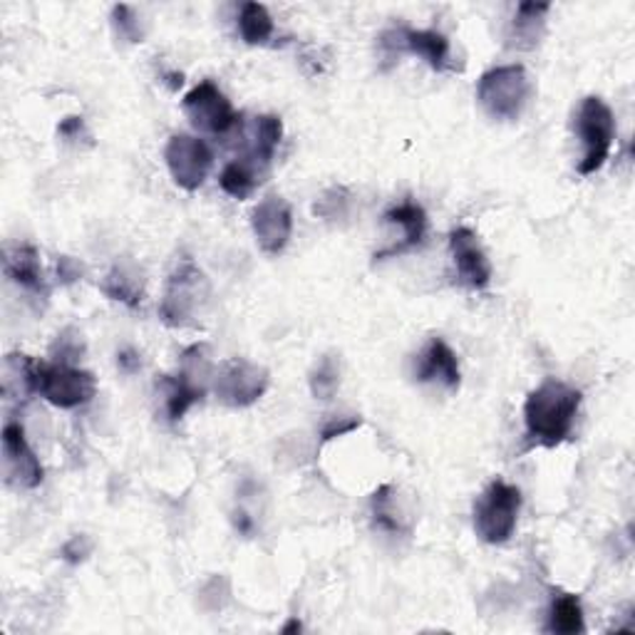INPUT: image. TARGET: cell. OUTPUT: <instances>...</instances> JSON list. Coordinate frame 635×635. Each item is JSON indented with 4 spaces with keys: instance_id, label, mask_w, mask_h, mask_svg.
<instances>
[{
    "instance_id": "1",
    "label": "cell",
    "mask_w": 635,
    "mask_h": 635,
    "mask_svg": "<svg viewBox=\"0 0 635 635\" xmlns=\"http://www.w3.org/2000/svg\"><path fill=\"white\" fill-rule=\"evenodd\" d=\"M581 390L549 378L532 390L524 403L526 440L532 445L554 449L569 440L581 407Z\"/></svg>"
},
{
    "instance_id": "2",
    "label": "cell",
    "mask_w": 635,
    "mask_h": 635,
    "mask_svg": "<svg viewBox=\"0 0 635 635\" xmlns=\"http://www.w3.org/2000/svg\"><path fill=\"white\" fill-rule=\"evenodd\" d=\"M23 378L28 393L46 397L60 410H75L90 403L98 395V380L92 372L65 363H38L28 355H21Z\"/></svg>"
},
{
    "instance_id": "3",
    "label": "cell",
    "mask_w": 635,
    "mask_h": 635,
    "mask_svg": "<svg viewBox=\"0 0 635 635\" xmlns=\"http://www.w3.org/2000/svg\"><path fill=\"white\" fill-rule=\"evenodd\" d=\"M529 98H532V82H529L524 65L486 69L477 87V100L494 119H519Z\"/></svg>"
},
{
    "instance_id": "4",
    "label": "cell",
    "mask_w": 635,
    "mask_h": 635,
    "mask_svg": "<svg viewBox=\"0 0 635 635\" xmlns=\"http://www.w3.org/2000/svg\"><path fill=\"white\" fill-rule=\"evenodd\" d=\"M521 511L519 486L494 480L474 504V532L484 544H507L517 529Z\"/></svg>"
},
{
    "instance_id": "5",
    "label": "cell",
    "mask_w": 635,
    "mask_h": 635,
    "mask_svg": "<svg viewBox=\"0 0 635 635\" xmlns=\"http://www.w3.org/2000/svg\"><path fill=\"white\" fill-rule=\"evenodd\" d=\"M576 129L581 142H584V160L579 162V174L581 177H590V174L604 169L613 150L615 117L611 107L596 94L584 98L576 115Z\"/></svg>"
},
{
    "instance_id": "6",
    "label": "cell",
    "mask_w": 635,
    "mask_h": 635,
    "mask_svg": "<svg viewBox=\"0 0 635 635\" xmlns=\"http://www.w3.org/2000/svg\"><path fill=\"white\" fill-rule=\"evenodd\" d=\"M208 295V281L202 268L194 261L185 258L174 268L172 276L164 285V295L160 303V318L172 328L187 326L191 318L196 316V310L202 308V303Z\"/></svg>"
},
{
    "instance_id": "7",
    "label": "cell",
    "mask_w": 635,
    "mask_h": 635,
    "mask_svg": "<svg viewBox=\"0 0 635 635\" xmlns=\"http://www.w3.org/2000/svg\"><path fill=\"white\" fill-rule=\"evenodd\" d=\"M164 162L172 174L174 185L185 191H196L212 172L214 154L204 139L191 135H174L164 150Z\"/></svg>"
},
{
    "instance_id": "8",
    "label": "cell",
    "mask_w": 635,
    "mask_h": 635,
    "mask_svg": "<svg viewBox=\"0 0 635 635\" xmlns=\"http://www.w3.org/2000/svg\"><path fill=\"white\" fill-rule=\"evenodd\" d=\"M268 370L264 365H256L243 358L226 360L216 372L214 390L224 405L229 407H249L256 399L264 397L268 390Z\"/></svg>"
},
{
    "instance_id": "9",
    "label": "cell",
    "mask_w": 635,
    "mask_h": 635,
    "mask_svg": "<svg viewBox=\"0 0 635 635\" xmlns=\"http://www.w3.org/2000/svg\"><path fill=\"white\" fill-rule=\"evenodd\" d=\"M380 46L390 52V58L399 52L422 58L434 73H447V69H459L452 60V48L445 35L437 30H412V28H395L380 35Z\"/></svg>"
},
{
    "instance_id": "10",
    "label": "cell",
    "mask_w": 635,
    "mask_h": 635,
    "mask_svg": "<svg viewBox=\"0 0 635 635\" xmlns=\"http://www.w3.org/2000/svg\"><path fill=\"white\" fill-rule=\"evenodd\" d=\"M181 107L191 125L208 135H226L239 119L229 98L212 80L199 82L194 90H189L181 100Z\"/></svg>"
},
{
    "instance_id": "11",
    "label": "cell",
    "mask_w": 635,
    "mask_h": 635,
    "mask_svg": "<svg viewBox=\"0 0 635 635\" xmlns=\"http://www.w3.org/2000/svg\"><path fill=\"white\" fill-rule=\"evenodd\" d=\"M251 229H254L261 251L268 256H278L289 246L293 233L291 206L281 196H266L251 214Z\"/></svg>"
},
{
    "instance_id": "12",
    "label": "cell",
    "mask_w": 635,
    "mask_h": 635,
    "mask_svg": "<svg viewBox=\"0 0 635 635\" xmlns=\"http://www.w3.org/2000/svg\"><path fill=\"white\" fill-rule=\"evenodd\" d=\"M3 462L8 482L17 490H35L42 482V465L25 440V430L17 420H8L3 428Z\"/></svg>"
},
{
    "instance_id": "13",
    "label": "cell",
    "mask_w": 635,
    "mask_h": 635,
    "mask_svg": "<svg viewBox=\"0 0 635 635\" xmlns=\"http://www.w3.org/2000/svg\"><path fill=\"white\" fill-rule=\"evenodd\" d=\"M449 251L452 261H455L459 283L472 291H482L492 281V264L486 258L484 249L477 241V233L467 226H457L449 233Z\"/></svg>"
},
{
    "instance_id": "14",
    "label": "cell",
    "mask_w": 635,
    "mask_h": 635,
    "mask_svg": "<svg viewBox=\"0 0 635 635\" xmlns=\"http://www.w3.org/2000/svg\"><path fill=\"white\" fill-rule=\"evenodd\" d=\"M385 221L397 226L403 237H399V241L393 243V246L378 251L376 261H385V258H393L399 254H407V251L420 246L424 237H428V214H424V208L417 202H412V199H405V202H399L393 208H388Z\"/></svg>"
},
{
    "instance_id": "15",
    "label": "cell",
    "mask_w": 635,
    "mask_h": 635,
    "mask_svg": "<svg viewBox=\"0 0 635 635\" xmlns=\"http://www.w3.org/2000/svg\"><path fill=\"white\" fill-rule=\"evenodd\" d=\"M415 380L417 382H440L447 390H457L462 382V372H459L457 353L442 341V338H432L428 347L420 353L415 365Z\"/></svg>"
},
{
    "instance_id": "16",
    "label": "cell",
    "mask_w": 635,
    "mask_h": 635,
    "mask_svg": "<svg viewBox=\"0 0 635 635\" xmlns=\"http://www.w3.org/2000/svg\"><path fill=\"white\" fill-rule=\"evenodd\" d=\"M5 276L38 299H48L50 289L40 266V254L30 243H17L5 251Z\"/></svg>"
},
{
    "instance_id": "17",
    "label": "cell",
    "mask_w": 635,
    "mask_h": 635,
    "mask_svg": "<svg viewBox=\"0 0 635 635\" xmlns=\"http://www.w3.org/2000/svg\"><path fill=\"white\" fill-rule=\"evenodd\" d=\"M162 390H164V407H167V415L172 422H179L191 407L202 403L204 397V385L196 382L194 376H189L187 370H181L179 376H164L162 378Z\"/></svg>"
},
{
    "instance_id": "18",
    "label": "cell",
    "mask_w": 635,
    "mask_h": 635,
    "mask_svg": "<svg viewBox=\"0 0 635 635\" xmlns=\"http://www.w3.org/2000/svg\"><path fill=\"white\" fill-rule=\"evenodd\" d=\"M283 139V122L276 115H258L254 119V135H251V150L246 154L249 162L256 167L268 169L271 167L278 144Z\"/></svg>"
},
{
    "instance_id": "19",
    "label": "cell",
    "mask_w": 635,
    "mask_h": 635,
    "mask_svg": "<svg viewBox=\"0 0 635 635\" xmlns=\"http://www.w3.org/2000/svg\"><path fill=\"white\" fill-rule=\"evenodd\" d=\"M549 11V3H521L517 8L515 23H511V40H515L517 48L532 50L538 46L546 25L544 17Z\"/></svg>"
},
{
    "instance_id": "20",
    "label": "cell",
    "mask_w": 635,
    "mask_h": 635,
    "mask_svg": "<svg viewBox=\"0 0 635 635\" xmlns=\"http://www.w3.org/2000/svg\"><path fill=\"white\" fill-rule=\"evenodd\" d=\"M264 174L266 172L256 167L254 162H249L246 156H241V160H233L226 164L219 181H221V189L229 196L249 199L261 185V177H264Z\"/></svg>"
},
{
    "instance_id": "21",
    "label": "cell",
    "mask_w": 635,
    "mask_h": 635,
    "mask_svg": "<svg viewBox=\"0 0 635 635\" xmlns=\"http://www.w3.org/2000/svg\"><path fill=\"white\" fill-rule=\"evenodd\" d=\"M546 631L561 633V635H576L586 631L584 623V608H581L579 596L573 594H554L549 625Z\"/></svg>"
},
{
    "instance_id": "22",
    "label": "cell",
    "mask_w": 635,
    "mask_h": 635,
    "mask_svg": "<svg viewBox=\"0 0 635 635\" xmlns=\"http://www.w3.org/2000/svg\"><path fill=\"white\" fill-rule=\"evenodd\" d=\"M239 33L246 46H264L274 35V17L261 3L241 5L239 13Z\"/></svg>"
},
{
    "instance_id": "23",
    "label": "cell",
    "mask_w": 635,
    "mask_h": 635,
    "mask_svg": "<svg viewBox=\"0 0 635 635\" xmlns=\"http://www.w3.org/2000/svg\"><path fill=\"white\" fill-rule=\"evenodd\" d=\"M100 289L107 299L125 303L129 308H137L139 303H142V285H139L137 276L127 274L122 266H115L107 276H104Z\"/></svg>"
},
{
    "instance_id": "24",
    "label": "cell",
    "mask_w": 635,
    "mask_h": 635,
    "mask_svg": "<svg viewBox=\"0 0 635 635\" xmlns=\"http://www.w3.org/2000/svg\"><path fill=\"white\" fill-rule=\"evenodd\" d=\"M308 385L316 399H330L338 393V385H341V365H338L333 355H323L318 360V365L310 372Z\"/></svg>"
},
{
    "instance_id": "25",
    "label": "cell",
    "mask_w": 635,
    "mask_h": 635,
    "mask_svg": "<svg viewBox=\"0 0 635 635\" xmlns=\"http://www.w3.org/2000/svg\"><path fill=\"white\" fill-rule=\"evenodd\" d=\"M112 25H115L119 38H125L127 42H142L144 40L142 21H139L135 8H129V5L112 8Z\"/></svg>"
},
{
    "instance_id": "26",
    "label": "cell",
    "mask_w": 635,
    "mask_h": 635,
    "mask_svg": "<svg viewBox=\"0 0 635 635\" xmlns=\"http://www.w3.org/2000/svg\"><path fill=\"white\" fill-rule=\"evenodd\" d=\"M390 492H393V486L390 484H382L380 490L372 494V517H376V524L380 529H385V532H399V521L393 515V509H390Z\"/></svg>"
},
{
    "instance_id": "27",
    "label": "cell",
    "mask_w": 635,
    "mask_h": 635,
    "mask_svg": "<svg viewBox=\"0 0 635 635\" xmlns=\"http://www.w3.org/2000/svg\"><path fill=\"white\" fill-rule=\"evenodd\" d=\"M85 345H82V335L77 333L75 328H67L63 333L58 335L55 345H52V355H55V363H65L69 365L82 355Z\"/></svg>"
},
{
    "instance_id": "28",
    "label": "cell",
    "mask_w": 635,
    "mask_h": 635,
    "mask_svg": "<svg viewBox=\"0 0 635 635\" xmlns=\"http://www.w3.org/2000/svg\"><path fill=\"white\" fill-rule=\"evenodd\" d=\"M360 424H363L360 417H338V420H330L323 428V432H320V442L326 445V442H330V440L343 437V434L358 430Z\"/></svg>"
},
{
    "instance_id": "29",
    "label": "cell",
    "mask_w": 635,
    "mask_h": 635,
    "mask_svg": "<svg viewBox=\"0 0 635 635\" xmlns=\"http://www.w3.org/2000/svg\"><path fill=\"white\" fill-rule=\"evenodd\" d=\"M82 274H85V266L77 258H73V256H60L58 258V278H60V283H63V285L80 281Z\"/></svg>"
},
{
    "instance_id": "30",
    "label": "cell",
    "mask_w": 635,
    "mask_h": 635,
    "mask_svg": "<svg viewBox=\"0 0 635 635\" xmlns=\"http://www.w3.org/2000/svg\"><path fill=\"white\" fill-rule=\"evenodd\" d=\"M60 137L69 139V142H80V139H90V132H87V125L82 117H65L63 122H60L58 127Z\"/></svg>"
},
{
    "instance_id": "31",
    "label": "cell",
    "mask_w": 635,
    "mask_h": 635,
    "mask_svg": "<svg viewBox=\"0 0 635 635\" xmlns=\"http://www.w3.org/2000/svg\"><path fill=\"white\" fill-rule=\"evenodd\" d=\"M90 549H92V546H90V542H87L85 536H75V538H69V542L65 544L63 556L69 563H80V561H85V556L90 554Z\"/></svg>"
},
{
    "instance_id": "32",
    "label": "cell",
    "mask_w": 635,
    "mask_h": 635,
    "mask_svg": "<svg viewBox=\"0 0 635 635\" xmlns=\"http://www.w3.org/2000/svg\"><path fill=\"white\" fill-rule=\"evenodd\" d=\"M117 365H119L122 372L132 376V372H137L139 368H142V360H139V355L132 351V347H127V351H119Z\"/></svg>"
},
{
    "instance_id": "33",
    "label": "cell",
    "mask_w": 635,
    "mask_h": 635,
    "mask_svg": "<svg viewBox=\"0 0 635 635\" xmlns=\"http://www.w3.org/2000/svg\"><path fill=\"white\" fill-rule=\"evenodd\" d=\"M301 628H303V625H301L299 621H295V619H293V621H291L289 625H285V628H283V633H295V631H301Z\"/></svg>"
}]
</instances>
